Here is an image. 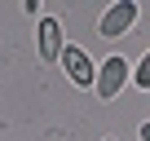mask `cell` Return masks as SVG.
<instances>
[{
	"instance_id": "52a82bcc",
	"label": "cell",
	"mask_w": 150,
	"mask_h": 141,
	"mask_svg": "<svg viewBox=\"0 0 150 141\" xmlns=\"http://www.w3.org/2000/svg\"><path fill=\"white\" fill-rule=\"evenodd\" d=\"M102 141H115V137H102Z\"/></svg>"
},
{
	"instance_id": "6da1fadb",
	"label": "cell",
	"mask_w": 150,
	"mask_h": 141,
	"mask_svg": "<svg viewBox=\"0 0 150 141\" xmlns=\"http://www.w3.org/2000/svg\"><path fill=\"white\" fill-rule=\"evenodd\" d=\"M128 80H132V66H128L124 57H115V53H110V57L97 66V84H93V88H97V97H102V102H115V97L124 93V84H128Z\"/></svg>"
},
{
	"instance_id": "5b68a950",
	"label": "cell",
	"mask_w": 150,
	"mask_h": 141,
	"mask_svg": "<svg viewBox=\"0 0 150 141\" xmlns=\"http://www.w3.org/2000/svg\"><path fill=\"white\" fill-rule=\"evenodd\" d=\"M132 84H137V88H150V53L137 62V70H132Z\"/></svg>"
},
{
	"instance_id": "3957f363",
	"label": "cell",
	"mask_w": 150,
	"mask_h": 141,
	"mask_svg": "<svg viewBox=\"0 0 150 141\" xmlns=\"http://www.w3.org/2000/svg\"><path fill=\"white\" fill-rule=\"evenodd\" d=\"M62 66H66V80H71L75 88L97 84V66H93V57H88L84 49H62Z\"/></svg>"
},
{
	"instance_id": "7a4b0ae2",
	"label": "cell",
	"mask_w": 150,
	"mask_h": 141,
	"mask_svg": "<svg viewBox=\"0 0 150 141\" xmlns=\"http://www.w3.org/2000/svg\"><path fill=\"white\" fill-rule=\"evenodd\" d=\"M132 22H137V5H132V0H115V5L102 13L97 31H102V40H124L132 31Z\"/></svg>"
},
{
	"instance_id": "277c9868",
	"label": "cell",
	"mask_w": 150,
	"mask_h": 141,
	"mask_svg": "<svg viewBox=\"0 0 150 141\" xmlns=\"http://www.w3.org/2000/svg\"><path fill=\"white\" fill-rule=\"evenodd\" d=\"M35 40H40V62H62V22L57 18H40V31H35Z\"/></svg>"
},
{
	"instance_id": "8992f818",
	"label": "cell",
	"mask_w": 150,
	"mask_h": 141,
	"mask_svg": "<svg viewBox=\"0 0 150 141\" xmlns=\"http://www.w3.org/2000/svg\"><path fill=\"white\" fill-rule=\"evenodd\" d=\"M141 141H150V119H146V123H141Z\"/></svg>"
}]
</instances>
